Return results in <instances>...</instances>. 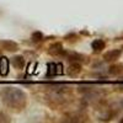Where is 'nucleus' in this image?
<instances>
[{
	"label": "nucleus",
	"instance_id": "obj_3",
	"mask_svg": "<svg viewBox=\"0 0 123 123\" xmlns=\"http://www.w3.org/2000/svg\"><path fill=\"white\" fill-rule=\"evenodd\" d=\"M9 67H10L9 59L6 57L0 58V75H3V76L7 75L9 74Z\"/></svg>",
	"mask_w": 123,
	"mask_h": 123
},
{
	"label": "nucleus",
	"instance_id": "obj_1",
	"mask_svg": "<svg viewBox=\"0 0 123 123\" xmlns=\"http://www.w3.org/2000/svg\"><path fill=\"white\" fill-rule=\"evenodd\" d=\"M0 98L10 108L21 110L26 105V95L22 90L16 87H4L0 92Z\"/></svg>",
	"mask_w": 123,
	"mask_h": 123
},
{
	"label": "nucleus",
	"instance_id": "obj_4",
	"mask_svg": "<svg viewBox=\"0 0 123 123\" xmlns=\"http://www.w3.org/2000/svg\"><path fill=\"white\" fill-rule=\"evenodd\" d=\"M63 55H65V58L70 62H79V60H83V55L76 53V52H71V50H69V52H65L64 50V53Z\"/></svg>",
	"mask_w": 123,
	"mask_h": 123
},
{
	"label": "nucleus",
	"instance_id": "obj_11",
	"mask_svg": "<svg viewBox=\"0 0 123 123\" xmlns=\"http://www.w3.org/2000/svg\"><path fill=\"white\" fill-rule=\"evenodd\" d=\"M62 73H63V65L59 63L57 64V74H62Z\"/></svg>",
	"mask_w": 123,
	"mask_h": 123
},
{
	"label": "nucleus",
	"instance_id": "obj_6",
	"mask_svg": "<svg viewBox=\"0 0 123 123\" xmlns=\"http://www.w3.org/2000/svg\"><path fill=\"white\" fill-rule=\"evenodd\" d=\"M105 46H106V43L104 42V39H95L94 42L91 43V47L95 52H100V50L105 49Z\"/></svg>",
	"mask_w": 123,
	"mask_h": 123
},
{
	"label": "nucleus",
	"instance_id": "obj_5",
	"mask_svg": "<svg viewBox=\"0 0 123 123\" xmlns=\"http://www.w3.org/2000/svg\"><path fill=\"white\" fill-rule=\"evenodd\" d=\"M49 53L53 54V55H63L64 49H63L60 43H54L49 47Z\"/></svg>",
	"mask_w": 123,
	"mask_h": 123
},
{
	"label": "nucleus",
	"instance_id": "obj_8",
	"mask_svg": "<svg viewBox=\"0 0 123 123\" xmlns=\"http://www.w3.org/2000/svg\"><path fill=\"white\" fill-rule=\"evenodd\" d=\"M80 70H81V67L79 65L78 62H71V65L69 68V73L71 75H75V74L80 73Z\"/></svg>",
	"mask_w": 123,
	"mask_h": 123
},
{
	"label": "nucleus",
	"instance_id": "obj_12",
	"mask_svg": "<svg viewBox=\"0 0 123 123\" xmlns=\"http://www.w3.org/2000/svg\"><path fill=\"white\" fill-rule=\"evenodd\" d=\"M118 86H119V87H121V89L123 90V78L121 79V81H119V83H118Z\"/></svg>",
	"mask_w": 123,
	"mask_h": 123
},
{
	"label": "nucleus",
	"instance_id": "obj_9",
	"mask_svg": "<svg viewBox=\"0 0 123 123\" xmlns=\"http://www.w3.org/2000/svg\"><path fill=\"white\" fill-rule=\"evenodd\" d=\"M48 75H57V64H48Z\"/></svg>",
	"mask_w": 123,
	"mask_h": 123
},
{
	"label": "nucleus",
	"instance_id": "obj_2",
	"mask_svg": "<svg viewBox=\"0 0 123 123\" xmlns=\"http://www.w3.org/2000/svg\"><path fill=\"white\" fill-rule=\"evenodd\" d=\"M119 55H121L119 49H112V50H108V52L104 55V59L106 62H115L119 58Z\"/></svg>",
	"mask_w": 123,
	"mask_h": 123
},
{
	"label": "nucleus",
	"instance_id": "obj_10",
	"mask_svg": "<svg viewBox=\"0 0 123 123\" xmlns=\"http://www.w3.org/2000/svg\"><path fill=\"white\" fill-rule=\"evenodd\" d=\"M122 65H113L111 69H110V73L111 74H118V73H121L122 71Z\"/></svg>",
	"mask_w": 123,
	"mask_h": 123
},
{
	"label": "nucleus",
	"instance_id": "obj_7",
	"mask_svg": "<svg viewBox=\"0 0 123 123\" xmlns=\"http://www.w3.org/2000/svg\"><path fill=\"white\" fill-rule=\"evenodd\" d=\"M11 63H12V65H14L16 69H22L24 65H25V60H24L22 57L18 55V57H14V58H12Z\"/></svg>",
	"mask_w": 123,
	"mask_h": 123
},
{
	"label": "nucleus",
	"instance_id": "obj_13",
	"mask_svg": "<svg viewBox=\"0 0 123 123\" xmlns=\"http://www.w3.org/2000/svg\"><path fill=\"white\" fill-rule=\"evenodd\" d=\"M121 122H122V123H123V118H122V119H121Z\"/></svg>",
	"mask_w": 123,
	"mask_h": 123
}]
</instances>
